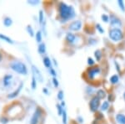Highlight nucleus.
Wrapping results in <instances>:
<instances>
[{"label": "nucleus", "instance_id": "nucleus-29", "mask_svg": "<svg viewBox=\"0 0 125 124\" xmlns=\"http://www.w3.org/2000/svg\"><path fill=\"white\" fill-rule=\"evenodd\" d=\"M101 18H102V19L105 22V23H108V22L109 21V17H108V15H106V14H103Z\"/></svg>", "mask_w": 125, "mask_h": 124}, {"label": "nucleus", "instance_id": "nucleus-23", "mask_svg": "<svg viewBox=\"0 0 125 124\" xmlns=\"http://www.w3.org/2000/svg\"><path fill=\"white\" fill-rule=\"evenodd\" d=\"M36 40H37V42H39V43L42 41V34L40 31H38L37 34H36Z\"/></svg>", "mask_w": 125, "mask_h": 124}, {"label": "nucleus", "instance_id": "nucleus-18", "mask_svg": "<svg viewBox=\"0 0 125 124\" xmlns=\"http://www.w3.org/2000/svg\"><path fill=\"white\" fill-rule=\"evenodd\" d=\"M118 80H119V78H118V75H114V76H112L110 77V82L112 83V84H116V83H118Z\"/></svg>", "mask_w": 125, "mask_h": 124}, {"label": "nucleus", "instance_id": "nucleus-39", "mask_svg": "<svg viewBox=\"0 0 125 124\" xmlns=\"http://www.w3.org/2000/svg\"><path fill=\"white\" fill-rule=\"evenodd\" d=\"M124 99H125V92H124Z\"/></svg>", "mask_w": 125, "mask_h": 124}, {"label": "nucleus", "instance_id": "nucleus-17", "mask_svg": "<svg viewBox=\"0 0 125 124\" xmlns=\"http://www.w3.org/2000/svg\"><path fill=\"white\" fill-rule=\"evenodd\" d=\"M0 39H1V40H4V41H6V42H8V43H10V44L13 43V41L11 40V39H10L9 37H8V36L4 35V34H0Z\"/></svg>", "mask_w": 125, "mask_h": 124}, {"label": "nucleus", "instance_id": "nucleus-1", "mask_svg": "<svg viewBox=\"0 0 125 124\" xmlns=\"http://www.w3.org/2000/svg\"><path fill=\"white\" fill-rule=\"evenodd\" d=\"M58 12L61 19L63 20V22H66L67 20L72 19L75 17V11L72 6H68L64 3H60L58 6Z\"/></svg>", "mask_w": 125, "mask_h": 124}, {"label": "nucleus", "instance_id": "nucleus-4", "mask_svg": "<svg viewBox=\"0 0 125 124\" xmlns=\"http://www.w3.org/2000/svg\"><path fill=\"white\" fill-rule=\"evenodd\" d=\"M41 117H42V110L39 107H38L35 110V111H34L33 117H32L31 121H30V124H39Z\"/></svg>", "mask_w": 125, "mask_h": 124}, {"label": "nucleus", "instance_id": "nucleus-10", "mask_svg": "<svg viewBox=\"0 0 125 124\" xmlns=\"http://www.w3.org/2000/svg\"><path fill=\"white\" fill-rule=\"evenodd\" d=\"M12 80H13V76L12 75H6V76L3 77V86L5 87H8L11 85V82H12Z\"/></svg>", "mask_w": 125, "mask_h": 124}, {"label": "nucleus", "instance_id": "nucleus-28", "mask_svg": "<svg viewBox=\"0 0 125 124\" xmlns=\"http://www.w3.org/2000/svg\"><path fill=\"white\" fill-rule=\"evenodd\" d=\"M43 12L42 10L39 11V23L40 24H43Z\"/></svg>", "mask_w": 125, "mask_h": 124}, {"label": "nucleus", "instance_id": "nucleus-32", "mask_svg": "<svg viewBox=\"0 0 125 124\" xmlns=\"http://www.w3.org/2000/svg\"><path fill=\"white\" fill-rule=\"evenodd\" d=\"M53 86L55 87L58 86V81L57 80V78H56V77H53Z\"/></svg>", "mask_w": 125, "mask_h": 124}, {"label": "nucleus", "instance_id": "nucleus-6", "mask_svg": "<svg viewBox=\"0 0 125 124\" xmlns=\"http://www.w3.org/2000/svg\"><path fill=\"white\" fill-rule=\"evenodd\" d=\"M109 19H110V24L113 27L116 28V29H119V27L122 26V22H121V20L114 14H111Z\"/></svg>", "mask_w": 125, "mask_h": 124}, {"label": "nucleus", "instance_id": "nucleus-9", "mask_svg": "<svg viewBox=\"0 0 125 124\" xmlns=\"http://www.w3.org/2000/svg\"><path fill=\"white\" fill-rule=\"evenodd\" d=\"M99 72H100V68L98 66L92 67V68H90L89 70H88V76L90 79H94V76H97Z\"/></svg>", "mask_w": 125, "mask_h": 124}, {"label": "nucleus", "instance_id": "nucleus-19", "mask_svg": "<svg viewBox=\"0 0 125 124\" xmlns=\"http://www.w3.org/2000/svg\"><path fill=\"white\" fill-rule=\"evenodd\" d=\"M94 56H95L96 60H98V61H99L102 58V52L100 51L99 50H97L96 51L94 52Z\"/></svg>", "mask_w": 125, "mask_h": 124}, {"label": "nucleus", "instance_id": "nucleus-30", "mask_svg": "<svg viewBox=\"0 0 125 124\" xmlns=\"http://www.w3.org/2000/svg\"><path fill=\"white\" fill-rule=\"evenodd\" d=\"M58 98L59 99V100H62V99H63V92H62V91H58Z\"/></svg>", "mask_w": 125, "mask_h": 124}, {"label": "nucleus", "instance_id": "nucleus-33", "mask_svg": "<svg viewBox=\"0 0 125 124\" xmlns=\"http://www.w3.org/2000/svg\"><path fill=\"white\" fill-rule=\"evenodd\" d=\"M88 64L89 65V66H93V65H94V60H93L92 58H88Z\"/></svg>", "mask_w": 125, "mask_h": 124}, {"label": "nucleus", "instance_id": "nucleus-26", "mask_svg": "<svg viewBox=\"0 0 125 124\" xmlns=\"http://www.w3.org/2000/svg\"><path fill=\"white\" fill-rule=\"evenodd\" d=\"M27 31H28V33H29L31 36H33L34 32H33V29H32L31 25H28V26H27Z\"/></svg>", "mask_w": 125, "mask_h": 124}, {"label": "nucleus", "instance_id": "nucleus-12", "mask_svg": "<svg viewBox=\"0 0 125 124\" xmlns=\"http://www.w3.org/2000/svg\"><path fill=\"white\" fill-rule=\"evenodd\" d=\"M75 39L76 36L72 33H68L67 35H66V40H67L68 43H73L75 41Z\"/></svg>", "mask_w": 125, "mask_h": 124}, {"label": "nucleus", "instance_id": "nucleus-13", "mask_svg": "<svg viewBox=\"0 0 125 124\" xmlns=\"http://www.w3.org/2000/svg\"><path fill=\"white\" fill-rule=\"evenodd\" d=\"M116 120L119 124H125V115L118 114L116 116Z\"/></svg>", "mask_w": 125, "mask_h": 124}, {"label": "nucleus", "instance_id": "nucleus-2", "mask_svg": "<svg viewBox=\"0 0 125 124\" xmlns=\"http://www.w3.org/2000/svg\"><path fill=\"white\" fill-rule=\"evenodd\" d=\"M10 67L13 70H14L15 72L19 73L21 75H27L28 74V69L27 66H25V64H23L21 61H13L10 63Z\"/></svg>", "mask_w": 125, "mask_h": 124}, {"label": "nucleus", "instance_id": "nucleus-8", "mask_svg": "<svg viewBox=\"0 0 125 124\" xmlns=\"http://www.w3.org/2000/svg\"><path fill=\"white\" fill-rule=\"evenodd\" d=\"M32 70H33V76L36 78V80H37L38 81H39V82H42V81H43V76H42L40 70L34 66H32Z\"/></svg>", "mask_w": 125, "mask_h": 124}, {"label": "nucleus", "instance_id": "nucleus-22", "mask_svg": "<svg viewBox=\"0 0 125 124\" xmlns=\"http://www.w3.org/2000/svg\"><path fill=\"white\" fill-rule=\"evenodd\" d=\"M62 124H67V113L66 111L63 110V112H62Z\"/></svg>", "mask_w": 125, "mask_h": 124}, {"label": "nucleus", "instance_id": "nucleus-37", "mask_svg": "<svg viewBox=\"0 0 125 124\" xmlns=\"http://www.w3.org/2000/svg\"><path fill=\"white\" fill-rule=\"evenodd\" d=\"M29 3H34V4H36V3H38L39 2L38 1H35V2H32V1H30V2H29Z\"/></svg>", "mask_w": 125, "mask_h": 124}, {"label": "nucleus", "instance_id": "nucleus-14", "mask_svg": "<svg viewBox=\"0 0 125 124\" xmlns=\"http://www.w3.org/2000/svg\"><path fill=\"white\" fill-rule=\"evenodd\" d=\"M12 24H13V20H12L11 18L5 17L4 19H3V24H4L5 26L9 27V26L12 25Z\"/></svg>", "mask_w": 125, "mask_h": 124}, {"label": "nucleus", "instance_id": "nucleus-27", "mask_svg": "<svg viewBox=\"0 0 125 124\" xmlns=\"http://www.w3.org/2000/svg\"><path fill=\"white\" fill-rule=\"evenodd\" d=\"M57 109L58 111V115H62V112H63V108H62V107L60 104H58L57 105Z\"/></svg>", "mask_w": 125, "mask_h": 124}, {"label": "nucleus", "instance_id": "nucleus-21", "mask_svg": "<svg viewBox=\"0 0 125 124\" xmlns=\"http://www.w3.org/2000/svg\"><path fill=\"white\" fill-rule=\"evenodd\" d=\"M108 107H109V103H108V101H104L101 106V110L102 111H107Z\"/></svg>", "mask_w": 125, "mask_h": 124}, {"label": "nucleus", "instance_id": "nucleus-24", "mask_svg": "<svg viewBox=\"0 0 125 124\" xmlns=\"http://www.w3.org/2000/svg\"><path fill=\"white\" fill-rule=\"evenodd\" d=\"M118 5H119L121 10H122V11H125V5H124V1H122V0H118Z\"/></svg>", "mask_w": 125, "mask_h": 124}, {"label": "nucleus", "instance_id": "nucleus-15", "mask_svg": "<svg viewBox=\"0 0 125 124\" xmlns=\"http://www.w3.org/2000/svg\"><path fill=\"white\" fill-rule=\"evenodd\" d=\"M43 65L45 66V67H47V68L50 69L52 68V65H51V60H50V59L48 57H45L43 58Z\"/></svg>", "mask_w": 125, "mask_h": 124}, {"label": "nucleus", "instance_id": "nucleus-7", "mask_svg": "<svg viewBox=\"0 0 125 124\" xmlns=\"http://www.w3.org/2000/svg\"><path fill=\"white\" fill-rule=\"evenodd\" d=\"M70 30L72 31H78V30L81 29L82 28V22L80 20H76V21L72 22L71 24L68 26Z\"/></svg>", "mask_w": 125, "mask_h": 124}, {"label": "nucleus", "instance_id": "nucleus-36", "mask_svg": "<svg viewBox=\"0 0 125 124\" xmlns=\"http://www.w3.org/2000/svg\"><path fill=\"white\" fill-rule=\"evenodd\" d=\"M108 101H114V95H113V94H111V95L108 96Z\"/></svg>", "mask_w": 125, "mask_h": 124}, {"label": "nucleus", "instance_id": "nucleus-38", "mask_svg": "<svg viewBox=\"0 0 125 124\" xmlns=\"http://www.w3.org/2000/svg\"><path fill=\"white\" fill-rule=\"evenodd\" d=\"M2 60V55H1V53H0V61Z\"/></svg>", "mask_w": 125, "mask_h": 124}, {"label": "nucleus", "instance_id": "nucleus-31", "mask_svg": "<svg viewBox=\"0 0 125 124\" xmlns=\"http://www.w3.org/2000/svg\"><path fill=\"white\" fill-rule=\"evenodd\" d=\"M96 28H97V29L99 31V33H101V34H103V33H104V30L102 29V27H101V25H100L99 24H98L96 25Z\"/></svg>", "mask_w": 125, "mask_h": 124}, {"label": "nucleus", "instance_id": "nucleus-5", "mask_svg": "<svg viewBox=\"0 0 125 124\" xmlns=\"http://www.w3.org/2000/svg\"><path fill=\"white\" fill-rule=\"evenodd\" d=\"M90 110L92 111H96L98 109V107L100 105V99L97 96H94L90 101Z\"/></svg>", "mask_w": 125, "mask_h": 124}, {"label": "nucleus", "instance_id": "nucleus-35", "mask_svg": "<svg viewBox=\"0 0 125 124\" xmlns=\"http://www.w3.org/2000/svg\"><path fill=\"white\" fill-rule=\"evenodd\" d=\"M0 120L2 121V123H4V124L8 123V119H7V118H5V117H0Z\"/></svg>", "mask_w": 125, "mask_h": 124}, {"label": "nucleus", "instance_id": "nucleus-3", "mask_svg": "<svg viewBox=\"0 0 125 124\" xmlns=\"http://www.w3.org/2000/svg\"><path fill=\"white\" fill-rule=\"evenodd\" d=\"M109 38L113 41H120L123 38H124V34H123L122 30L120 29H116V28H113L112 29L109 30Z\"/></svg>", "mask_w": 125, "mask_h": 124}, {"label": "nucleus", "instance_id": "nucleus-34", "mask_svg": "<svg viewBox=\"0 0 125 124\" xmlns=\"http://www.w3.org/2000/svg\"><path fill=\"white\" fill-rule=\"evenodd\" d=\"M49 70H50V73H51V74H52V76H53L54 77H55L56 76H57V74H56L55 70H54L53 68H50V69H49Z\"/></svg>", "mask_w": 125, "mask_h": 124}, {"label": "nucleus", "instance_id": "nucleus-20", "mask_svg": "<svg viewBox=\"0 0 125 124\" xmlns=\"http://www.w3.org/2000/svg\"><path fill=\"white\" fill-rule=\"evenodd\" d=\"M46 46H45V44H43V43H42V44H39V52L40 53V54H44L46 51Z\"/></svg>", "mask_w": 125, "mask_h": 124}, {"label": "nucleus", "instance_id": "nucleus-16", "mask_svg": "<svg viewBox=\"0 0 125 124\" xmlns=\"http://www.w3.org/2000/svg\"><path fill=\"white\" fill-rule=\"evenodd\" d=\"M97 96L99 99H104L106 96V93L104 90H98L97 91Z\"/></svg>", "mask_w": 125, "mask_h": 124}, {"label": "nucleus", "instance_id": "nucleus-11", "mask_svg": "<svg viewBox=\"0 0 125 124\" xmlns=\"http://www.w3.org/2000/svg\"><path fill=\"white\" fill-rule=\"evenodd\" d=\"M23 83H20L19 86L18 87V88L16 89V90L13 91V92H12L11 94H9V96H8V97H9V98H14V97L17 96L19 94L20 91L22 90V87H23Z\"/></svg>", "mask_w": 125, "mask_h": 124}, {"label": "nucleus", "instance_id": "nucleus-25", "mask_svg": "<svg viewBox=\"0 0 125 124\" xmlns=\"http://www.w3.org/2000/svg\"><path fill=\"white\" fill-rule=\"evenodd\" d=\"M36 86H37V80H36V78L33 76V78H32V88L35 89Z\"/></svg>", "mask_w": 125, "mask_h": 124}]
</instances>
